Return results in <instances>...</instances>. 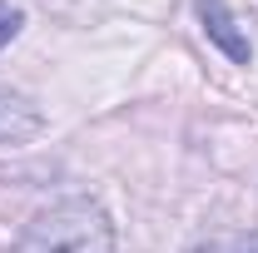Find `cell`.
I'll return each instance as SVG.
<instances>
[{"label": "cell", "instance_id": "1", "mask_svg": "<svg viewBox=\"0 0 258 253\" xmlns=\"http://www.w3.org/2000/svg\"><path fill=\"white\" fill-rule=\"evenodd\" d=\"M15 253H114V223L95 199H60L25 223Z\"/></svg>", "mask_w": 258, "mask_h": 253}, {"label": "cell", "instance_id": "2", "mask_svg": "<svg viewBox=\"0 0 258 253\" xmlns=\"http://www.w3.org/2000/svg\"><path fill=\"white\" fill-rule=\"evenodd\" d=\"M199 5V20H204V35L224 50L233 65H253V45H248V35L238 30V20H233V10H228L224 0H194Z\"/></svg>", "mask_w": 258, "mask_h": 253}, {"label": "cell", "instance_id": "3", "mask_svg": "<svg viewBox=\"0 0 258 253\" xmlns=\"http://www.w3.org/2000/svg\"><path fill=\"white\" fill-rule=\"evenodd\" d=\"M40 129H45V114H40L20 90H5V85H0V144H25Z\"/></svg>", "mask_w": 258, "mask_h": 253}, {"label": "cell", "instance_id": "4", "mask_svg": "<svg viewBox=\"0 0 258 253\" xmlns=\"http://www.w3.org/2000/svg\"><path fill=\"white\" fill-rule=\"evenodd\" d=\"M204 253H258V233H233V238H219Z\"/></svg>", "mask_w": 258, "mask_h": 253}, {"label": "cell", "instance_id": "5", "mask_svg": "<svg viewBox=\"0 0 258 253\" xmlns=\"http://www.w3.org/2000/svg\"><path fill=\"white\" fill-rule=\"evenodd\" d=\"M20 20H25L20 10H5V5H0V45H10V40L20 35Z\"/></svg>", "mask_w": 258, "mask_h": 253}]
</instances>
